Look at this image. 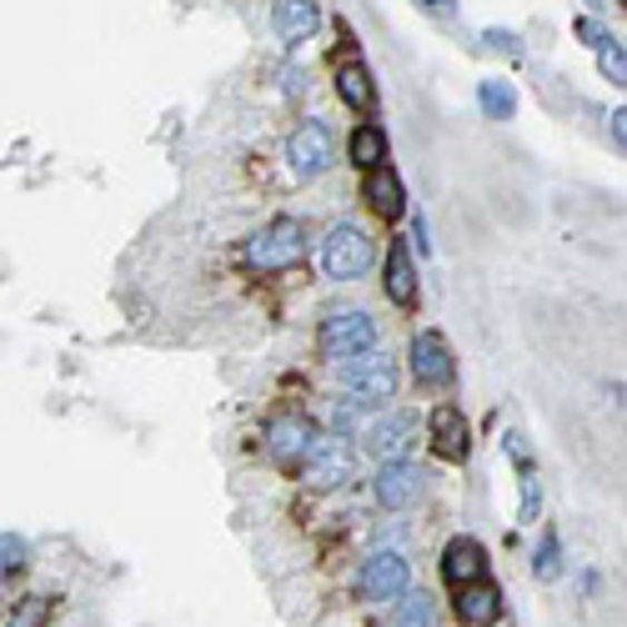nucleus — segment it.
<instances>
[{"label": "nucleus", "instance_id": "obj_8", "mask_svg": "<svg viewBox=\"0 0 627 627\" xmlns=\"http://www.w3.org/2000/svg\"><path fill=\"white\" fill-rule=\"evenodd\" d=\"M372 492H376V502H382L386 512H402V507H412L417 492H422V467H417V462H402V457H392V462L376 467Z\"/></svg>", "mask_w": 627, "mask_h": 627}, {"label": "nucleus", "instance_id": "obj_17", "mask_svg": "<svg viewBox=\"0 0 627 627\" xmlns=\"http://www.w3.org/2000/svg\"><path fill=\"white\" fill-rule=\"evenodd\" d=\"M382 286H386V296H392L396 306H412V302H417V266H412V252H406V242H392V252H386Z\"/></svg>", "mask_w": 627, "mask_h": 627}, {"label": "nucleus", "instance_id": "obj_23", "mask_svg": "<svg viewBox=\"0 0 627 627\" xmlns=\"http://www.w3.org/2000/svg\"><path fill=\"white\" fill-rule=\"evenodd\" d=\"M592 51H597V61H602V76H607V81H617V86H623V81H627V61H623V41H617V36H602V41H597V46H592Z\"/></svg>", "mask_w": 627, "mask_h": 627}, {"label": "nucleus", "instance_id": "obj_19", "mask_svg": "<svg viewBox=\"0 0 627 627\" xmlns=\"http://www.w3.org/2000/svg\"><path fill=\"white\" fill-rule=\"evenodd\" d=\"M477 106H482L487 121H512V116H517L512 81H502V76H487V81L477 86Z\"/></svg>", "mask_w": 627, "mask_h": 627}, {"label": "nucleus", "instance_id": "obj_11", "mask_svg": "<svg viewBox=\"0 0 627 627\" xmlns=\"http://www.w3.org/2000/svg\"><path fill=\"white\" fill-rule=\"evenodd\" d=\"M366 452L382 457V462H392V457H402L406 447L417 442V417L412 412H392V417H376L372 427L362 432Z\"/></svg>", "mask_w": 627, "mask_h": 627}, {"label": "nucleus", "instance_id": "obj_27", "mask_svg": "<svg viewBox=\"0 0 627 627\" xmlns=\"http://www.w3.org/2000/svg\"><path fill=\"white\" fill-rule=\"evenodd\" d=\"M417 6L432 16H457V0H417Z\"/></svg>", "mask_w": 627, "mask_h": 627}, {"label": "nucleus", "instance_id": "obj_14", "mask_svg": "<svg viewBox=\"0 0 627 627\" xmlns=\"http://www.w3.org/2000/svg\"><path fill=\"white\" fill-rule=\"evenodd\" d=\"M442 577H447V587H467V582H477V577H487L482 542H472V537H452V542L442 547Z\"/></svg>", "mask_w": 627, "mask_h": 627}, {"label": "nucleus", "instance_id": "obj_5", "mask_svg": "<svg viewBox=\"0 0 627 627\" xmlns=\"http://www.w3.org/2000/svg\"><path fill=\"white\" fill-rule=\"evenodd\" d=\"M412 587V567H406L402 552H376L362 562V577H356V592L366 602H396V597Z\"/></svg>", "mask_w": 627, "mask_h": 627}, {"label": "nucleus", "instance_id": "obj_25", "mask_svg": "<svg viewBox=\"0 0 627 627\" xmlns=\"http://www.w3.org/2000/svg\"><path fill=\"white\" fill-rule=\"evenodd\" d=\"M537 507H542V487H537V472L522 467V522H532Z\"/></svg>", "mask_w": 627, "mask_h": 627}, {"label": "nucleus", "instance_id": "obj_3", "mask_svg": "<svg viewBox=\"0 0 627 627\" xmlns=\"http://www.w3.org/2000/svg\"><path fill=\"white\" fill-rule=\"evenodd\" d=\"M332 161H336V141H332V131H326V121H306L286 136V172H292L296 182L326 176Z\"/></svg>", "mask_w": 627, "mask_h": 627}, {"label": "nucleus", "instance_id": "obj_21", "mask_svg": "<svg viewBox=\"0 0 627 627\" xmlns=\"http://www.w3.org/2000/svg\"><path fill=\"white\" fill-rule=\"evenodd\" d=\"M396 627H437V607L427 592H402V607H396Z\"/></svg>", "mask_w": 627, "mask_h": 627}, {"label": "nucleus", "instance_id": "obj_7", "mask_svg": "<svg viewBox=\"0 0 627 627\" xmlns=\"http://www.w3.org/2000/svg\"><path fill=\"white\" fill-rule=\"evenodd\" d=\"M302 472H306V487H312V492H336V487H346V477H352V452H346L342 437H336V442L316 437Z\"/></svg>", "mask_w": 627, "mask_h": 627}, {"label": "nucleus", "instance_id": "obj_13", "mask_svg": "<svg viewBox=\"0 0 627 627\" xmlns=\"http://www.w3.org/2000/svg\"><path fill=\"white\" fill-rule=\"evenodd\" d=\"M272 26L286 46H302L316 36L322 11H316V0H272Z\"/></svg>", "mask_w": 627, "mask_h": 627}, {"label": "nucleus", "instance_id": "obj_4", "mask_svg": "<svg viewBox=\"0 0 627 627\" xmlns=\"http://www.w3.org/2000/svg\"><path fill=\"white\" fill-rule=\"evenodd\" d=\"M342 386L352 392V402H392L396 396V362L382 352H362L356 362H346Z\"/></svg>", "mask_w": 627, "mask_h": 627}, {"label": "nucleus", "instance_id": "obj_20", "mask_svg": "<svg viewBox=\"0 0 627 627\" xmlns=\"http://www.w3.org/2000/svg\"><path fill=\"white\" fill-rule=\"evenodd\" d=\"M352 161L362 166V172H372V166H382V161H386V136L376 131L372 121L356 126V131H352Z\"/></svg>", "mask_w": 627, "mask_h": 627}, {"label": "nucleus", "instance_id": "obj_22", "mask_svg": "<svg viewBox=\"0 0 627 627\" xmlns=\"http://www.w3.org/2000/svg\"><path fill=\"white\" fill-rule=\"evenodd\" d=\"M532 567H537V577H542V582H552V577L562 572V542H557V532H552V527H547V532H542V547H537Z\"/></svg>", "mask_w": 627, "mask_h": 627}, {"label": "nucleus", "instance_id": "obj_26", "mask_svg": "<svg viewBox=\"0 0 627 627\" xmlns=\"http://www.w3.org/2000/svg\"><path fill=\"white\" fill-rule=\"evenodd\" d=\"M487 46H492V51H507V56H522V46H517V36L512 31H487L482 36Z\"/></svg>", "mask_w": 627, "mask_h": 627}, {"label": "nucleus", "instance_id": "obj_24", "mask_svg": "<svg viewBox=\"0 0 627 627\" xmlns=\"http://www.w3.org/2000/svg\"><path fill=\"white\" fill-rule=\"evenodd\" d=\"M26 567V542L16 532H0V577H16Z\"/></svg>", "mask_w": 627, "mask_h": 627}, {"label": "nucleus", "instance_id": "obj_10", "mask_svg": "<svg viewBox=\"0 0 627 627\" xmlns=\"http://www.w3.org/2000/svg\"><path fill=\"white\" fill-rule=\"evenodd\" d=\"M412 376H417V386H447L457 376L442 332H417L412 336Z\"/></svg>", "mask_w": 627, "mask_h": 627}, {"label": "nucleus", "instance_id": "obj_2", "mask_svg": "<svg viewBox=\"0 0 627 627\" xmlns=\"http://www.w3.org/2000/svg\"><path fill=\"white\" fill-rule=\"evenodd\" d=\"M372 262H376V246H372V236H366L362 226L342 222V226H332V232H326L322 272L332 276V282H352V276L372 272Z\"/></svg>", "mask_w": 627, "mask_h": 627}, {"label": "nucleus", "instance_id": "obj_12", "mask_svg": "<svg viewBox=\"0 0 627 627\" xmlns=\"http://www.w3.org/2000/svg\"><path fill=\"white\" fill-rule=\"evenodd\" d=\"M452 592H457V617L467 627H492L497 613H502V587L487 582V577H477L467 587H452Z\"/></svg>", "mask_w": 627, "mask_h": 627}, {"label": "nucleus", "instance_id": "obj_15", "mask_svg": "<svg viewBox=\"0 0 627 627\" xmlns=\"http://www.w3.org/2000/svg\"><path fill=\"white\" fill-rule=\"evenodd\" d=\"M366 206H372L382 222H396V216L406 212V192H402V176L392 172V166H372L366 172Z\"/></svg>", "mask_w": 627, "mask_h": 627}, {"label": "nucleus", "instance_id": "obj_16", "mask_svg": "<svg viewBox=\"0 0 627 627\" xmlns=\"http://www.w3.org/2000/svg\"><path fill=\"white\" fill-rule=\"evenodd\" d=\"M432 447L447 462H462V457L472 452V437H467V422L457 406H437L432 412Z\"/></svg>", "mask_w": 627, "mask_h": 627}, {"label": "nucleus", "instance_id": "obj_18", "mask_svg": "<svg viewBox=\"0 0 627 627\" xmlns=\"http://www.w3.org/2000/svg\"><path fill=\"white\" fill-rule=\"evenodd\" d=\"M336 96H342L352 111H372V101H376V96H372V71H366L356 56L336 66Z\"/></svg>", "mask_w": 627, "mask_h": 627}, {"label": "nucleus", "instance_id": "obj_28", "mask_svg": "<svg viewBox=\"0 0 627 627\" xmlns=\"http://www.w3.org/2000/svg\"><path fill=\"white\" fill-rule=\"evenodd\" d=\"M41 623V597H31V607L21 613V623H11V627H36Z\"/></svg>", "mask_w": 627, "mask_h": 627}, {"label": "nucleus", "instance_id": "obj_1", "mask_svg": "<svg viewBox=\"0 0 627 627\" xmlns=\"http://www.w3.org/2000/svg\"><path fill=\"white\" fill-rule=\"evenodd\" d=\"M302 256H306V232H302V222H292V216L266 222L262 232L246 242V262H252L256 272H286V266H296Z\"/></svg>", "mask_w": 627, "mask_h": 627}, {"label": "nucleus", "instance_id": "obj_6", "mask_svg": "<svg viewBox=\"0 0 627 627\" xmlns=\"http://www.w3.org/2000/svg\"><path fill=\"white\" fill-rule=\"evenodd\" d=\"M376 346V322L366 312H332L322 322V352L332 356H362Z\"/></svg>", "mask_w": 627, "mask_h": 627}, {"label": "nucleus", "instance_id": "obj_9", "mask_svg": "<svg viewBox=\"0 0 627 627\" xmlns=\"http://www.w3.org/2000/svg\"><path fill=\"white\" fill-rule=\"evenodd\" d=\"M312 447H316V427L306 422V417H276V422L266 427V452L282 467H302L306 457H312Z\"/></svg>", "mask_w": 627, "mask_h": 627}]
</instances>
